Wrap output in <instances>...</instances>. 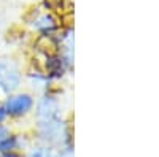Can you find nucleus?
I'll return each mask as SVG.
<instances>
[{
  "label": "nucleus",
  "mask_w": 159,
  "mask_h": 157,
  "mask_svg": "<svg viewBox=\"0 0 159 157\" xmlns=\"http://www.w3.org/2000/svg\"><path fill=\"white\" fill-rule=\"evenodd\" d=\"M21 75L19 70L11 60H0V87L3 90H15L19 86Z\"/></svg>",
  "instance_id": "f257e3e1"
},
{
  "label": "nucleus",
  "mask_w": 159,
  "mask_h": 157,
  "mask_svg": "<svg viewBox=\"0 0 159 157\" xmlns=\"http://www.w3.org/2000/svg\"><path fill=\"white\" fill-rule=\"evenodd\" d=\"M61 157H73V155H72V152H70V151H65V152H62V154H61Z\"/></svg>",
  "instance_id": "6e6552de"
},
{
  "label": "nucleus",
  "mask_w": 159,
  "mask_h": 157,
  "mask_svg": "<svg viewBox=\"0 0 159 157\" xmlns=\"http://www.w3.org/2000/svg\"><path fill=\"white\" fill-rule=\"evenodd\" d=\"M56 111H57V107H56V102L51 100V98H43L42 103L38 107V117L42 122H48V121H52L56 119Z\"/></svg>",
  "instance_id": "7ed1b4c3"
},
{
  "label": "nucleus",
  "mask_w": 159,
  "mask_h": 157,
  "mask_svg": "<svg viewBox=\"0 0 159 157\" xmlns=\"http://www.w3.org/2000/svg\"><path fill=\"white\" fill-rule=\"evenodd\" d=\"M49 70H51V73H54V75H62L64 62L59 60V59H51L49 60Z\"/></svg>",
  "instance_id": "39448f33"
},
{
  "label": "nucleus",
  "mask_w": 159,
  "mask_h": 157,
  "mask_svg": "<svg viewBox=\"0 0 159 157\" xmlns=\"http://www.w3.org/2000/svg\"><path fill=\"white\" fill-rule=\"evenodd\" d=\"M5 113H7V111H5V110H3L2 107H0V121H2L3 117H5Z\"/></svg>",
  "instance_id": "1a4fd4ad"
},
{
  "label": "nucleus",
  "mask_w": 159,
  "mask_h": 157,
  "mask_svg": "<svg viewBox=\"0 0 159 157\" xmlns=\"http://www.w3.org/2000/svg\"><path fill=\"white\" fill-rule=\"evenodd\" d=\"M0 157H18V155H15V154H5V155H0Z\"/></svg>",
  "instance_id": "9d476101"
},
{
  "label": "nucleus",
  "mask_w": 159,
  "mask_h": 157,
  "mask_svg": "<svg viewBox=\"0 0 159 157\" xmlns=\"http://www.w3.org/2000/svg\"><path fill=\"white\" fill-rule=\"evenodd\" d=\"M37 27L38 29H52L54 27V19H52L51 16H42L38 21H37Z\"/></svg>",
  "instance_id": "20e7f679"
},
{
  "label": "nucleus",
  "mask_w": 159,
  "mask_h": 157,
  "mask_svg": "<svg viewBox=\"0 0 159 157\" xmlns=\"http://www.w3.org/2000/svg\"><path fill=\"white\" fill-rule=\"evenodd\" d=\"M32 107V98L29 95H16L7 102V111L10 114H24Z\"/></svg>",
  "instance_id": "f03ea898"
},
{
  "label": "nucleus",
  "mask_w": 159,
  "mask_h": 157,
  "mask_svg": "<svg viewBox=\"0 0 159 157\" xmlns=\"http://www.w3.org/2000/svg\"><path fill=\"white\" fill-rule=\"evenodd\" d=\"M10 137H8V132H7V129H3V127H0V146L3 145V143L8 140Z\"/></svg>",
  "instance_id": "0eeeda50"
},
{
  "label": "nucleus",
  "mask_w": 159,
  "mask_h": 157,
  "mask_svg": "<svg viewBox=\"0 0 159 157\" xmlns=\"http://www.w3.org/2000/svg\"><path fill=\"white\" fill-rule=\"evenodd\" d=\"M29 157H49V151L45 148H40V149H35Z\"/></svg>",
  "instance_id": "423d86ee"
}]
</instances>
